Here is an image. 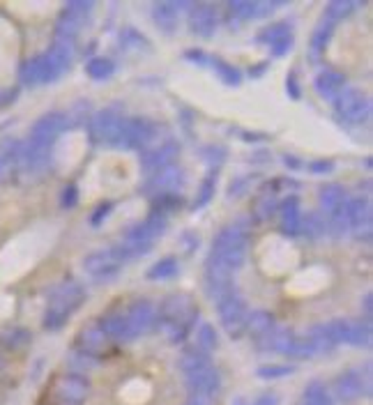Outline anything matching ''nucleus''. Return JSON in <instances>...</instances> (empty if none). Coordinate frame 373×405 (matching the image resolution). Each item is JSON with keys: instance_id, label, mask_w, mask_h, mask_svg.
I'll return each instance as SVG.
<instances>
[{"instance_id": "4c0bfd02", "label": "nucleus", "mask_w": 373, "mask_h": 405, "mask_svg": "<svg viewBox=\"0 0 373 405\" xmlns=\"http://www.w3.org/2000/svg\"><path fill=\"white\" fill-rule=\"evenodd\" d=\"M214 185H217V171H212L205 180L201 182V189H199V194H196V198H194V207H196V210H199V207H205L207 202L212 200Z\"/></svg>"}, {"instance_id": "5701e85b", "label": "nucleus", "mask_w": 373, "mask_h": 405, "mask_svg": "<svg viewBox=\"0 0 373 405\" xmlns=\"http://www.w3.org/2000/svg\"><path fill=\"white\" fill-rule=\"evenodd\" d=\"M293 341H295V334H293L291 329L274 327L267 332L265 336L256 338V348L260 352H281V355H286V352L291 350Z\"/></svg>"}, {"instance_id": "f3484780", "label": "nucleus", "mask_w": 373, "mask_h": 405, "mask_svg": "<svg viewBox=\"0 0 373 405\" xmlns=\"http://www.w3.org/2000/svg\"><path fill=\"white\" fill-rule=\"evenodd\" d=\"M93 3H69L58 21V39H71L81 30L83 21L88 19Z\"/></svg>"}, {"instance_id": "9d476101", "label": "nucleus", "mask_w": 373, "mask_h": 405, "mask_svg": "<svg viewBox=\"0 0 373 405\" xmlns=\"http://www.w3.org/2000/svg\"><path fill=\"white\" fill-rule=\"evenodd\" d=\"M371 367H366L364 373H359V371L350 369V371H343L341 375H337L335 380V394L339 401L343 403H352L357 401L362 394H369V387H371V373H369Z\"/></svg>"}, {"instance_id": "a878e982", "label": "nucleus", "mask_w": 373, "mask_h": 405, "mask_svg": "<svg viewBox=\"0 0 373 405\" xmlns=\"http://www.w3.org/2000/svg\"><path fill=\"white\" fill-rule=\"evenodd\" d=\"M207 364H210V355H207L205 350H201L199 345H189V348L182 350V355L178 359V367L182 369V373L185 375L207 367Z\"/></svg>"}, {"instance_id": "cd10ccee", "label": "nucleus", "mask_w": 373, "mask_h": 405, "mask_svg": "<svg viewBox=\"0 0 373 405\" xmlns=\"http://www.w3.org/2000/svg\"><path fill=\"white\" fill-rule=\"evenodd\" d=\"M274 327H277V325H274V318H272L270 311H253V313H249L245 332L249 336L260 338V336H265L267 332L274 329Z\"/></svg>"}, {"instance_id": "4d7b16f0", "label": "nucleus", "mask_w": 373, "mask_h": 405, "mask_svg": "<svg viewBox=\"0 0 373 405\" xmlns=\"http://www.w3.org/2000/svg\"><path fill=\"white\" fill-rule=\"evenodd\" d=\"M0 364H3V359H0Z\"/></svg>"}, {"instance_id": "aec40b11", "label": "nucleus", "mask_w": 373, "mask_h": 405, "mask_svg": "<svg viewBox=\"0 0 373 405\" xmlns=\"http://www.w3.org/2000/svg\"><path fill=\"white\" fill-rule=\"evenodd\" d=\"M180 152V146L175 141H168L163 143V146L155 148V150H143L141 152V166L146 168V171H159L163 166H171L173 159L178 157Z\"/></svg>"}, {"instance_id": "2eb2a0df", "label": "nucleus", "mask_w": 373, "mask_h": 405, "mask_svg": "<svg viewBox=\"0 0 373 405\" xmlns=\"http://www.w3.org/2000/svg\"><path fill=\"white\" fill-rule=\"evenodd\" d=\"M346 212H348V231H352L357 240H371V205L366 198L346 200Z\"/></svg>"}, {"instance_id": "a18cd8bd", "label": "nucleus", "mask_w": 373, "mask_h": 405, "mask_svg": "<svg viewBox=\"0 0 373 405\" xmlns=\"http://www.w3.org/2000/svg\"><path fill=\"white\" fill-rule=\"evenodd\" d=\"M224 157H226V152H224V148H207L205 150V159L210 161V164L217 168L221 161H224Z\"/></svg>"}, {"instance_id": "473e14b6", "label": "nucleus", "mask_w": 373, "mask_h": 405, "mask_svg": "<svg viewBox=\"0 0 373 405\" xmlns=\"http://www.w3.org/2000/svg\"><path fill=\"white\" fill-rule=\"evenodd\" d=\"M332 30H335V23L323 21V23H320L318 28H316V32H313V37H311V54H313V60H318V56L325 51L327 42H330V37H332Z\"/></svg>"}, {"instance_id": "864d4df0", "label": "nucleus", "mask_w": 373, "mask_h": 405, "mask_svg": "<svg viewBox=\"0 0 373 405\" xmlns=\"http://www.w3.org/2000/svg\"><path fill=\"white\" fill-rule=\"evenodd\" d=\"M288 88H291V95L297 100V97H299V88H297V83H295V74L288 76Z\"/></svg>"}, {"instance_id": "c85d7f7f", "label": "nucleus", "mask_w": 373, "mask_h": 405, "mask_svg": "<svg viewBox=\"0 0 373 405\" xmlns=\"http://www.w3.org/2000/svg\"><path fill=\"white\" fill-rule=\"evenodd\" d=\"M306 338L311 341L313 345V352L316 355H323V352H332L335 350V336H332L330 332V325H316V327H311V332L306 334Z\"/></svg>"}, {"instance_id": "6ab92c4d", "label": "nucleus", "mask_w": 373, "mask_h": 405, "mask_svg": "<svg viewBox=\"0 0 373 405\" xmlns=\"http://www.w3.org/2000/svg\"><path fill=\"white\" fill-rule=\"evenodd\" d=\"M217 23H219V16H217V8H214V5L201 3L189 10V25H192V30L196 35L210 37L212 32L217 30Z\"/></svg>"}, {"instance_id": "393cba45", "label": "nucleus", "mask_w": 373, "mask_h": 405, "mask_svg": "<svg viewBox=\"0 0 373 405\" xmlns=\"http://www.w3.org/2000/svg\"><path fill=\"white\" fill-rule=\"evenodd\" d=\"M178 5L175 3H157L152 8V19L157 23V28L163 30V32H173L178 28Z\"/></svg>"}, {"instance_id": "f8f14e48", "label": "nucleus", "mask_w": 373, "mask_h": 405, "mask_svg": "<svg viewBox=\"0 0 373 405\" xmlns=\"http://www.w3.org/2000/svg\"><path fill=\"white\" fill-rule=\"evenodd\" d=\"M182 185H185V171H182L180 166L171 164L152 173V178H150L146 185V194L155 196V198H159V196H171V194H178V189Z\"/></svg>"}, {"instance_id": "6e6552de", "label": "nucleus", "mask_w": 373, "mask_h": 405, "mask_svg": "<svg viewBox=\"0 0 373 405\" xmlns=\"http://www.w3.org/2000/svg\"><path fill=\"white\" fill-rule=\"evenodd\" d=\"M67 125H69V120L65 113H47L44 117H39L35 122V127H32L30 146L49 152V148L54 146V141L67 129Z\"/></svg>"}, {"instance_id": "39448f33", "label": "nucleus", "mask_w": 373, "mask_h": 405, "mask_svg": "<svg viewBox=\"0 0 373 405\" xmlns=\"http://www.w3.org/2000/svg\"><path fill=\"white\" fill-rule=\"evenodd\" d=\"M217 309H219V320H221V325H224L228 336L238 338L245 334L249 309H247L245 299H242L238 292L231 290L228 295L221 297L217 302Z\"/></svg>"}, {"instance_id": "a19ab883", "label": "nucleus", "mask_w": 373, "mask_h": 405, "mask_svg": "<svg viewBox=\"0 0 373 405\" xmlns=\"http://www.w3.org/2000/svg\"><path fill=\"white\" fill-rule=\"evenodd\" d=\"M286 355L293 357V359H311L316 352H313V345H311L309 338H306V336H295V341H293L291 350H288Z\"/></svg>"}, {"instance_id": "5fc2aeb1", "label": "nucleus", "mask_w": 373, "mask_h": 405, "mask_svg": "<svg viewBox=\"0 0 373 405\" xmlns=\"http://www.w3.org/2000/svg\"><path fill=\"white\" fill-rule=\"evenodd\" d=\"M371 318V295L364 297V320Z\"/></svg>"}, {"instance_id": "c756f323", "label": "nucleus", "mask_w": 373, "mask_h": 405, "mask_svg": "<svg viewBox=\"0 0 373 405\" xmlns=\"http://www.w3.org/2000/svg\"><path fill=\"white\" fill-rule=\"evenodd\" d=\"M297 405H335V401H332L330 391H327L323 382L313 380L304 387V394Z\"/></svg>"}, {"instance_id": "49530a36", "label": "nucleus", "mask_w": 373, "mask_h": 405, "mask_svg": "<svg viewBox=\"0 0 373 405\" xmlns=\"http://www.w3.org/2000/svg\"><path fill=\"white\" fill-rule=\"evenodd\" d=\"M76 200H78V192H76V187H74V185H69V187L63 192V205H65V207H74V205H76Z\"/></svg>"}, {"instance_id": "603ef678", "label": "nucleus", "mask_w": 373, "mask_h": 405, "mask_svg": "<svg viewBox=\"0 0 373 405\" xmlns=\"http://www.w3.org/2000/svg\"><path fill=\"white\" fill-rule=\"evenodd\" d=\"M253 405H277V396H274V394H263Z\"/></svg>"}, {"instance_id": "423d86ee", "label": "nucleus", "mask_w": 373, "mask_h": 405, "mask_svg": "<svg viewBox=\"0 0 373 405\" xmlns=\"http://www.w3.org/2000/svg\"><path fill=\"white\" fill-rule=\"evenodd\" d=\"M335 108L339 117L348 125H362V122L369 120L371 115V102L364 93H359L355 88H343L341 93L337 95L335 100Z\"/></svg>"}, {"instance_id": "79ce46f5", "label": "nucleus", "mask_w": 373, "mask_h": 405, "mask_svg": "<svg viewBox=\"0 0 373 405\" xmlns=\"http://www.w3.org/2000/svg\"><path fill=\"white\" fill-rule=\"evenodd\" d=\"M214 69H217V74L221 76V81L231 83V86H238L240 83V71L233 67V65H228L226 60H219V58H214Z\"/></svg>"}, {"instance_id": "37998d69", "label": "nucleus", "mask_w": 373, "mask_h": 405, "mask_svg": "<svg viewBox=\"0 0 373 405\" xmlns=\"http://www.w3.org/2000/svg\"><path fill=\"white\" fill-rule=\"evenodd\" d=\"M293 373V367H284V364H270V367H260L256 371L258 378L263 380H277V378H286Z\"/></svg>"}, {"instance_id": "ea45409f", "label": "nucleus", "mask_w": 373, "mask_h": 405, "mask_svg": "<svg viewBox=\"0 0 373 405\" xmlns=\"http://www.w3.org/2000/svg\"><path fill=\"white\" fill-rule=\"evenodd\" d=\"M228 12H231V19H235V21H245V19H251L258 14V3H245V0H238V3L228 5Z\"/></svg>"}, {"instance_id": "c03bdc74", "label": "nucleus", "mask_w": 373, "mask_h": 405, "mask_svg": "<svg viewBox=\"0 0 373 405\" xmlns=\"http://www.w3.org/2000/svg\"><path fill=\"white\" fill-rule=\"evenodd\" d=\"M95 364H97L95 357L86 355V352H74V367H76V371H88V369H93Z\"/></svg>"}, {"instance_id": "6e6d98bb", "label": "nucleus", "mask_w": 373, "mask_h": 405, "mask_svg": "<svg viewBox=\"0 0 373 405\" xmlns=\"http://www.w3.org/2000/svg\"><path fill=\"white\" fill-rule=\"evenodd\" d=\"M187 56H189V60H199V62H203V51H187Z\"/></svg>"}, {"instance_id": "a211bd4d", "label": "nucleus", "mask_w": 373, "mask_h": 405, "mask_svg": "<svg viewBox=\"0 0 373 405\" xmlns=\"http://www.w3.org/2000/svg\"><path fill=\"white\" fill-rule=\"evenodd\" d=\"M124 316H127L136 336L148 334L157 325V309L148 299H136V302H132L127 306V311H124Z\"/></svg>"}, {"instance_id": "bb28decb", "label": "nucleus", "mask_w": 373, "mask_h": 405, "mask_svg": "<svg viewBox=\"0 0 373 405\" xmlns=\"http://www.w3.org/2000/svg\"><path fill=\"white\" fill-rule=\"evenodd\" d=\"M346 88V76L339 71L325 69L316 76V90L323 97H337Z\"/></svg>"}, {"instance_id": "f257e3e1", "label": "nucleus", "mask_w": 373, "mask_h": 405, "mask_svg": "<svg viewBox=\"0 0 373 405\" xmlns=\"http://www.w3.org/2000/svg\"><path fill=\"white\" fill-rule=\"evenodd\" d=\"M214 263L224 265L226 270H238L247 263V233L240 224L224 228L212 242L210 256Z\"/></svg>"}, {"instance_id": "3c124183", "label": "nucleus", "mask_w": 373, "mask_h": 405, "mask_svg": "<svg viewBox=\"0 0 373 405\" xmlns=\"http://www.w3.org/2000/svg\"><path fill=\"white\" fill-rule=\"evenodd\" d=\"M109 212H111V205H109V202H104L100 210H97V212L93 214V219H90V221H93V226H100V221H102L104 217H106Z\"/></svg>"}, {"instance_id": "58836bf2", "label": "nucleus", "mask_w": 373, "mask_h": 405, "mask_svg": "<svg viewBox=\"0 0 373 405\" xmlns=\"http://www.w3.org/2000/svg\"><path fill=\"white\" fill-rule=\"evenodd\" d=\"M196 345H199L201 350L210 352L219 345V336H217V329L212 327V325H201L199 332H196Z\"/></svg>"}, {"instance_id": "2f4dec72", "label": "nucleus", "mask_w": 373, "mask_h": 405, "mask_svg": "<svg viewBox=\"0 0 373 405\" xmlns=\"http://www.w3.org/2000/svg\"><path fill=\"white\" fill-rule=\"evenodd\" d=\"M320 202H323L325 212H332L341 207L346 202V192L341 185H325L320 189Z\"/></svg>"}, {"instance_id": "9b49d317", "label": "nucleus", "mask_w": 373, "mask_h": 405, "mask_svg": "<svg viewBox=\"0 0 373 405\" xmlns=\"http://www.w3.org/2000/svg\"><path fill=\"white\" fill-rule=\"evenodd\" d=\"M122 122L124 117L115 111H100V113L93 115L90 120V136L97 143H106V146H117V139H120L122 132Z\"/></svg>"}, {"instance_id": "4be33fe9", "label": "nucleus", "mask_w": 373, "mask_h": 405, "mask_svg": "<svg viewBox=\"0 0 373 405\" xmlns=\"http://www.w3.org/2000/svg\"><path fill=\"white\" fill-rule=\"evenodd\" d=\"M97 323H100V327L104 329V334H106L111 341H134L136 338L132 325H129L124 313H106V316H102Z\"/></svg>"}, {"instance_id": "c9c22d12", "label": "nucleus", "mask_w": 373, "mask_h": 405, "mask_svg": "<svg viewBox=\"0 0 373 405\" xmlns=\"http://www.w3.org/2000/svg\"><path fill=\"white\" fill-rule=\"evenodd\" d=\"M284 37H291V25L288 23H270L267 28L258 32V42H265V44H270V47Z\"/></svg>"}, {"instance_id": "f03ea898", "label": "nucleus", "mask_w": 373, "mask_h": 405, "mask_svg": "<svg viewBox=\"0 0 373 405\" xmlns=\"http://www.w3.org/2000/svg\"><path fill=\"white\" fill-rule=\"evenodd\" d=\"M86 299V290L78 281H63L58 288L51 292V302L47 318H44V327L47 329H60L67 323L69 313H74Z\"/></svg>"}, {"instance_id": "dca6fc26", "label": "nucleus", "mask_w": 373, "mask_h": 405, "mask_svg": "<svg viewBox=\"0 0 373 405\" xmlns=\"http://www.w3.org/2000/svg\"><path fill=\"white\" fill-rule=\"evenodd\" d=\"M185 380H187L189 391H192V394H199V396H214L221 387V375H219L217 367H212V364L194 371V373H187Z\"/></svg>"}, {"instance_id": "f704fd0d", "label": "nucleus", "mask_w": 373, "mask_h": 405, "mask_svg": "<svg viewBox=\"0 0 373 405\" xmlns=\"http://www.w3.org/2000/svg\"><path fill=\"white\" fill-rule=\"evenodd\" d=\"M178 274V260L175 258H163L159 263H155L152 267L148 270V279L152 281H159V279H171Z\"/></svg>"}, {"instance_id": "ddd939ff", "label": "nucleus", "mask_w": 373, "mask_h": 405, "mask_svg": "<svg viewBox=\"0 0 373 405\" xmlns=\"http://www.w3.org/2000/svg\"><path fill=\"white\" fill-rule=\"evenodd\" d=\"M203 288H205V295L210 299H219L228 295L233 290V272L226 270L224 265L214 263V260L207 258L205 263V279H203Z\"/></svg>"}, {"instance_id": "de8ad7c7", "label": "nucleus", "mask_w": 373, "mask_h": 405, "mask_svg": "<svg viewBox=\"0 0 373 405\" xmlns=\"http://www.w3.org/2000/svg\"><path fill=\"white\" fill-rule=\"evenodd\" d=\"M291 47H293V37H284V39H279L277 44H272V54L274 56H284Z\"/></svg>"}, {"instance_id": "09e8293b", "label": "nucleus", "mask_w": 373, "mask_h": 405, "mask_svg": "<svg viewBox=\"0 0 373 405\" xmlns=\"http://www.w3.org/2000/svg\"><path fill=\"white\" fill-rule=\"evenodd\" d=\"M332 168H335L332 161H311L309 164V171H313V173H330Z\"/></svg>"}, {"instance_id": "4468645a", "label": "nucleus", "mask_w": 373, "mask_h": 405, "mask_svg": "<svg viewBox=\"0 0 373 405\" xmlns=\"http://www.w3.org/2000/svg\"><path fill=\"white\" fill-rule=\"evenodd\" d=\"M76 348L78 352H86L90 357H102L111 352V338L104 334V329L100 327V323H88L86 327H81L76 336Z\"/></svg>"}, {"instance_id": "72a5a7b5", "label": "nucleus", "mask_w": 373, "mask_h": 405, "mask_svg": "<svg viewBox=\"0 0 373 405\" xmlns=\"http://www.w3.org/2000/svg\"><path fill=\"white\" fill-rule=\"evenodd\" d=\"M86 71H88V76H93V78H97V81H102V78L113 76L115 65H113L111 58H93V60L86 65Z\"/></svg>"}, {"instance_id": "7c9ffc66", "label": "nucleus", "mask_w": 373, "mask_h": 405, "mask_svg": "<svg viewBox=\"0 0 373 405\" xmlns=\"http://www.w3.org/2000/svg\"><path fill=\"white\" fill-rule=\"evenodd\" d=\"M325 231L330 235H335V238H339V235H343L346 231H348V212H346V202L341 207H337V210L327 212Z\"/></svg>"}, {"instance_id": "412c9836", "label": "nucleus", "mask_w": 373, "mask_h": 405, "mask_svg": "<svg viewBox=\"0 0 373 405\" xmlns=\"http://www.w3.org/2000/svg\"><path fill=\"white\" fill-rule=\"evenodd\" d=\"M148 132H150V122L148 120H141V117H124L122 132H120V139H117L115 148H127V150L139 148L141 150Z\"/></svg>"}, {"instance_id": "e433bc0d", "label": "nucleus", "mask_w": 373, "mask_h": 405, "mask_svg": "<svg viewBox=\"0 0 373 405\" xmlns=\"http://www.w3.org/2000/svg\"><path fill=\"white\" fill-rule=\"evenodd\" d=\"M352 12H355V3H348V0H337V3H330L325 10V19L330 23H337V21H343V19H348Z\"/></svg>"}, {"instance_id": "0eeeda50", "label": "nucleus", "mask_w": 373, "mask_h": 405, "mask_svg": "<svg viewBox=\"0 0 373 405\" xmlns=\"http://www.w3.org/2000/svg\"><path fill=\"white\" fill-rule=\"evenodd\" d=\"M90 394V382L81 373H63L54 382L56 405H81Z\"/></svg>"}, {"instance_id": "1a4fd4ad", "label": "nucleus", "mask_w": 373, "mask_h": 405, "mask_svg": "<svg viewBox=\"0 0 373 405\" xmlns=\"http://www.w3.org/2000/svg\"><path fill=\"white\" fill-rule=\"evenodd\" d=\"M330 325V332L332 336H335L337 343H350V345H359V348H366V345L371 343V325L369 320H332Z\"/></svg>"}, {"instance_id": "20e7f679", "label": "nucleus", "mask_w": 373, "mask_h": 405, "mask_svg": "<svg viewBox=\"0 0 373 405\" xmlns=\"http://www.w3.org/2000/svg\"><path fill=\"white\" fill-rule=\"evenodd\" d=\"M159 323L161 325H175V327L187 329L199 318V306L189 295H168L159 304Z\"/></svg>"}, {"instance_id": "7ed1b4c3", "label": "nucleus", "mask_w": 373, "mask_h": 405, "mask_svg": "<svg viewBox=\"0 0 373 405\" xmlns=\"http://www.w3.org/2000/svg\"><path fill=\"white\" fill-rule=\"evenodd\" d=\"M129 260L132 258L127 256L122 244H115V246H109V249L88 253V256L83 258V270L95 279H111V277H115L117 270H120L124 263H129Z\"/></svg>"}, {"instance_id": "8fccbe9b", "label": "nucleus", "mask_w": 373, "mask_h": 405, "mask_svg": "<svg viewBox=\"0 0 373 405\" xmlns=\"http://www.w3.org/2000/svg\"><path fill=\"white\" fill-rule=\"evenodd\" d=\"M185 405H214L212 396H199V394H192L189 396V401Z\"/></svg>"}, {"instance_id": "b1692460", "label": "nucleus", "mask_w": 373, "mask_h": 405, "mask_svg": "<svg viewBox=\"0 0 373 405\" xmlns=\"http://www.w3.org/2000/svg\"><path fill=\"white\" fill-rule=\"evenodd\" d=\"M281 231L286 235L302 233V214H299L297 196H288V198L281 202Z\"/></svg>"}]
</instances>
